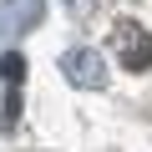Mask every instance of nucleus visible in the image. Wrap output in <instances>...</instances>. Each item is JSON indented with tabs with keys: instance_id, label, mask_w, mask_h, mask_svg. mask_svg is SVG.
Listing matches in <instances>:
<instances>
[{
	"instance_id": "nucleus-2",
	"label": "nucleus",
	"mask_w": 152,
	"mask_h": 152,
	"mask_svg": "<svg viewBox=\"0 0 152 152\" xmlns=\"http://www.w3.org/2000/svg\"><path fill=\"white\" fill-rule=\"evenodd\" d=\"M61 71H66V81H71L76 91H102V86H107V66H102V56L86 51V46H71V51L61 56Z\"/></svg>"
},
{
	"instance_id": "nucleus-1",
	"label": "nucleus",
	"mask_w": 152,
	"mask_h": 152,
	"mask_svg": "<svg viewBox=\"0 0 152 152\" xmlns=\"http://www.w3.org/2000/svg\"><path fill=\"white\" fill-rule=\"evenodd\" d=\"M112 51L127 71H147L152 66V36L137 26V20H117L112 26Z\"/></svg>"
},
{
	"instance_id": "nucleus-4",
	"label": "nucleus",
	"mask_w": 152,
	"mask_h": 152,
	"mask_svg": "<svg viewBox=\"0 0 152 152\" xmlns=\"http://www.w3.org/2000/svg\"><path fill=\"white\" fill-rule=\"evenodd\" d=\"M0 76H5V81H15V76H20V56H5V61H0Z\"/></svg>"
},
{
	"instance_id": "nucleus-3",
	"label": "nucleus",
	"mask_w": 152,
	"mask_h": 152,
	"mask_svg": "<svg viewBox=\"0 0 152 152\" xmlns=\"http://www.w3.org/2000/svg\"><path fill=\"white\" fill-rule=\"evenodd\" d=\"M41 15H46V0H0V36L15 41V36L36 31Z\"/></svg>"
}]
</instances>
